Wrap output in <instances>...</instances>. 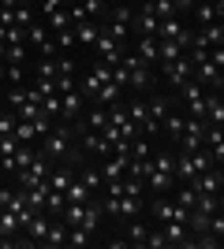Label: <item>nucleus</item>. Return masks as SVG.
Returning <instances> with one entry per match:
<instances>
[{
	"label": "nucleus",
	"instance_id": "1",
	"mask_svg": "<svg viewBox=\"0 0 224 249\" xmlns=\"http://www.w3.org/2000/svg\"><path fill=\"white\" fill-rule=\"evenodd\" d=\"M75 142H79V130H75L71 123H60V119H56V126L41 138V142H38V149H41L49 160H64V156L71 153Z\"/></svg>",
	"mask_w": 224,
	"mask_h": 249
},
{
	"label": "nucleus",
	"instance_id": "2",
	"mask_svg": "<svg viewBox=\"0 0 224 249\" xmlns=\"http://www.w3.org/2000/svg\"><path fill=\"white\" fill-rule=\"evenodd\" d=\"M105 216L112 219V223H123V219L131 216H142V197H127V194H120V197H112V194H105Z\"/></svg>",
	"mask_w": 224,
	"mask_h": 249
},
{
	"label": "nucleus",
	"instance_id": "3",
	"mask_svg": "<svg viewBox=\"0 0 224 249\" xmlns=\"http://www.w3.org/2000/svg\"><path fill=\"white\" fill-rule=\"evenodd\" d=\"M127 52H131V49H127V41H116L112 34L101 30V37H97V45H94V60H105V63H112V67H116V63L123 60Z\"/></svg>",
	"mask_w": 224,
	"mask_h": 249
},
{
	"label": "nucleus",
	"instance_id": "4",
	"mask_svg": "<svg viewBox=\"0 0 224 249\" xmlns=\"http://www.w3.org/2000/svg\"><path fill=\"white\" fill-rule=\"evenodd\" d=\"M161 71H164V82H168L172 89H180L183 82L194 78V60L191 56H180V60H172V63H161Z\"/></svg>",
	"mask_w": 224,
	"mask_h": 249
},
{
	"label": "nucleus",
	"instance_id": "5",
	"mask_svg": "<svg viewBox=\"0 0 224 249\" xmlns=\"http://www.w3.org/2000/svg\"><path fill=\"white\" fill-rule=\"evenodd\" d=\"M194 82L202 86V89H221L224 71L217 67L213 60H198V63H194Z\"/></svg>",
	"mask_w": 224,
	"mask_h": 249
},
{
	"label": "nucleus",
	"instance_id": "6",
	"mask_svg": "<svg viewBox=\"0 0 224 249\" xmlns=\"http://www.w3.org/2000/svg\"><path fill=\"white\" fill-rule=\"evenodd\" d=\"M135 34H149V37H157L161 30V19H157V11H153V4L149 0H142V8L135 11V26H131Z\"/></svg>",
	"mask_w": 224,
	"mask_h": 249
},
{
	"label": "nucleus",
	"instance_id": "7",
	"mask_svg": "<svg viewBox=\"0 0 224 249\" xmlns=\"http://www.w3.org/2000/svg\"><path fill=\"white\" fill-rule=\"evenodd\" d=\"M116 227H120V234H123V238H127L135 249H142V246H146L149 223H146L142 216H131V219H123V223H116Z\"/></svg>",
	"mask_w": 224,
	"mask_h": 249
},
{
	"label": "nucleus",
	"instance_id": "8",
	"mask_svg": "<svg viewBox=\"0 0 224 249\" xmlns=\"http://www.w3.org/2000/svg\"><path fill=\"white\" fill-rule=\"evenodd\" d=\"M82 104H86V97L79 93V89L60 93V123H79V119H82Z\"/></svg>",
	"mask_w": 224,
	"mask_h": 249
},
{
	"label": "nucleus",
	"instance_id": "9",
	"mask_svg": "<svg viewBox=\"0 0 224 249\" xmlns=\"http://www.w3.org/2000/svg\"><path fill=\"white\" fill-rule=\"evenodd\" d=\"M172 190H176V175H172V171H161V167H149L146 194H172Z\"/></svg>",
	"mask_w": 224,
	"mask_h": 249
},
{
	"label": "nucleus",
	"instance_id": "10",
	"mask_svg": "<svg viewBox=\"0 0 224 249\" xmlns=\"http://www.w3.org/2000/svg\"><path fill=\"white\" fill-rule=\"evenodd\" d=\"M135 56H139L146 67H153V63H161V49H157V37H149V34H139L135 37Z\"/></svg>",
	"mask_w": 224,
	"mask_h": 249
},
{
	"label": "nucleus",
	"instance_id": "11",
	"mask_svg": "<svg viewBox=\"0 0 224 249\" xmlns=\"http://www.w3.org/2000/svg\"><path fill=\"white\" fill-rule=\"evenodd\" d=\"M161 231H164V238H168V249H187V242H191V227L187 223H180V219H168V223H161Z\"/></svg>",
	"mask_w": 224,
	"mask_h": 249
},
{
	"label": "nucleus",
	"instance_id": "12",
	"mask_svg": "<svg viewBox=\"0 0 224 249\" xmlns=\"http://www.w3.org/2000/svg\"><path fill=\"white\" fill-rule=\"evenodd\" d=\"M101 30H105V22H94V19L75 22V37H79V45H82V49H94L97 37H101Z\"/></svg>",
	"mask_w": 224,
	"mask_h": 249
},
{
	"label": "nucleus",
	"instance_id": "13",
	"mask_svg": "<svg viewBox=\"0 0 224 249\" xmlns=\"http://www.w3.org/2000/svg\"><path fill=\"white\" fill-rule=\"evenodd\" d=\"M127 164H131V153H112V156H105V164H101L105 182H108V178H123V175H127Z\"/></svg>",
	"mask_w": 224,
	"mask_h": 249
},
{
	"label": "nucleus",
	"instance_id": "14",
	"mask_svg": "<svg viewBox=\"0 0 224 249\" xmlns=\"http://www.w3.org/2000/svg\"><path fill=\"white\" fill-rule=\"evenodd\" d=\"M49 227H53V216H49V212H38V216H34L30 223H26V231H22V234H26V238H30L34 246H41V242H45V234H49Z\"/></svg>",
	"mask_w": 224,
	"mask_h": 249
},
{
	"label": "nucleus",
	"instance_id": "15",
	"mask_svg": "<svg viewBox=\"0 0 224 249\" xmlns=\"http://www.w3.org/2000/svg\"><path fill=\"white\" fill-rule=\"evenodd\" d=\"M172 104H176V97H168V93H149V97H146L149 119H153V123H161V119L172 112Z\"/></svg>",
	"mask_w": 224,
	"mask_h": 249
},
{
	"label": "nucleus",
	"instance_id": "16",
	"mask_svg": "<svg viewBox=\"0 0 224 249\" xmlns=\"http://www.w3.org/2000/svg\"><path fill=\"white\" fill-rule=\"evenodd\" d=\"M194 45H202V49L224 45V22H209V26H202V30H194Z\"/></svg>",
	"mask_w": 224,
	"mask_h": 249
},
{
	"label": "nucleus",
	"instance_id": "17",
	"mask_svg": "<svg viewBox=\"0 0 224 249\" xmlns=\"http://www.w3.org/2000/svg\"><path fill=\"white\" fill-rule=\"evenodd\" d=\"M15 142H19V145H38L41 134H38V126H34L30 119H19V123H15Z\"/></svg>",
	"mask_w": 224,
	"mask_h": 249
},
{
	"label": "nucleus",
	"instance_id": "18",
	"mask_svg": "<svg viewBox=\"0 0 224 249\" xmlns=\"http://www.w3.org/2000/svg\"><path fill=\"white\" fill-rule=\"evenodd\" d=\"M108 22H116V26H135V8H131L127 0L123 4H112V11H108Z\"/></svg>",
	"mask_w": 224,
	"mask_h": 249
},
{
	"label": "nucleus",
	"instance_id": "19",
	"mask_svg": "<svg viewBox=\"0 0 224 249\" xmlns=\"http://www.w3.org/2000/svg\"><path fill=\"white\" fill-rule=\"evenodd\" d=\"M45 41H49V26H45L41 19H34L30 26H26V45H30V49L38 52V49H41Z\"/></svg>",
	"mask_w": 224,
	"mask_h": 249
},
{
	"label": "nucleus",
	"instance_id": "20",
	"mask_svg": "<svg viewBox=\"0 0 224 249\" xmlns=\"http://www.w3.org/2000/svg\"><path fill=\"white\" fill-rule=\"evenodd\" d=\"M90 197H94V190L82 182V175H75V178H71V186H67V201H75V205H86Z\"/></svg>",
	"mask_w": 224,
	"mask_h": 249
},
{
	"label": "nucleus",
	"instance_id": "21",
	"mask_svg": "<svg viewBox=\"0 0 224 249\" xmlns=\"http://www.w3.org/2000/svg\"><path fill=\"white\" fill-rule=\"evenodd\" d=\"M41 246H53V249L67 246V223H64V219H53V227H49V234H45Z\"/></svg>",
	"mask_w": 224,
	"mask_h": 249
},
{
	"label": "nucleus",
	"instance_id": "22",
	"mask_svg": "<svg viewBox=\"0 0 224 249\" xmlns=\"http://www.w3.org/2000/svg\"><path fill=\"white\" fill-rule=\"evenodd\" d=\"M45 19H49V30H53V34H60V30H71V26H75V22H71V11H67V8H56V11H49Z\"/></svg>",
	"mask_w": 224,
	"mask_h": 249
},
{
	"label": "nucleus",
	"instance_id": "23",
	"mask_svg": "<svg viewBox=\"0 0 224 249\" xmlns=\"http://www.w3.org/2000/svg\"><path fill=\"white\" fill-rule=\"evenodd\" d=\"M194 22H198V26H209V22H221L217 19V8H213V0H202V4H194Z\"/></svg>",
	"mask_w": 224,
	"mask_h": 249
},
{
	"label": "nucleus",
	"instance_id": "24",
	"mask_svg": "<svg viewBox=\"0 0 224 249\" xmlns=\"http://www.w3.org/2000/svg\"><path fill=\"white\" fill-rule=\"evenodd\" d=\"M157 49H161V63H172V60H180V56H187L180 49V41H172V37H157Z\"/></svg>",
	"mask_w": 224,
	"mask_h": 249
},
{
	"label": "nucleus",
	"instance_id": "25",
	"mask_svg": "<svg viewBox=\"0 0 224 249\" xmlns=\"http://www.w3.org/2000/svg\"><path fill=\"white\" fill-rule=\"evenodd\" d=\"M79 8H82V15H86V19H94V22H105V19H108L105 0H79Z\"/></svg>",
	"mask_w": 224,
	"mask_h": 249
},
{
	"label": "nucleus",
	"instance_id": "26",
	"mask_svg": "<svg viewBox=\"0 0 224 249\" xmlns=\"http://www.w3.org/2000/svg\"><path fill=\"white\" fill-rule=\"evenodd\" d=\"M34 160H38V145H19V153H15V175L26 171Z\"/></svg>",
	"mask_w": 224,
	"mask_h": 249
},
{
	"label": "nucleus",
	"instance_id": "27",
	"mask_svg": "<svg viewBox=\"0 0 224 249\" xmlns=\"http://www.w3.org/2000/svg\"><path fill=\"white\" fill-rule=\"evenodd\" d=\"M94 242V234L79 223V227H67V246H75V249H82V246H90Z\"/></svg>",
	"mask_w": 224,
	"mask_h": 249
},
{
	"label": "nucleus",
	"instance_id": "28",
	"mask_svg": "<svg viewBox=\"0 0 224 249\" xmlns=\"http://www.w3.org/2000/svg\"><path fill=\"white\" fill-rule=\"evenodd\" d=\"M34 19H38V11H34V4H30V0H22L19 8H15V26H22V30H26V26H30Z\"/></svg>",
	"mask_w": 224,
	"mask_h": 249
},
{
	"label": "nucleus",
	"instance_id": "29",
	"mask_svg": "<svg viewBox=\"0 0 224 249\" xmlns=\"http://www.w3.org/2000/svg\"><path fill=\"white\" fill-rule=\"evenodd\" d=\"M191 164H194V171H198V175H202V171H209V167H213V156H209V149H194L191 153Z\"/></svg>",
	"mask_w": 224,
	"mask_h": 249
},
{
	"label": "nucleus",
	"instance_id": "30",
	"mask_svg": "<svg viewBox=\"0 0 224 249\" xmlns=\"http://www.w3.org/2000/svg\"><path fill=\"white\" fill-rule=\"evenodd\" d=\"M82 182L97 194V190L105 186V175H101V167H82Z\"/></svg>",
	"mask_w": 224,
	"mask_h": 249
},
{
	"label": "nucleus",
	"instance_id": "31",
	"mask_svg": "<svg viewBox=\"0 0 224 249\" xmlns=\"http://www.w3.org/2000/svg\"><path fill=\"white\" fill-rule=\"evenodd\" d=\"M30 93L38 97V101H41V97H53V93H56V82H53V78H34Z\"/></svg>",
	"mask_w": 224,
	"mask_h": 249
},
{
	"label": "nucleus",
	"instance_id": "32",
	"mask_svg": "<svg viewBox=\"0 0 224 249\" xmlns=\"http://www.w3.org/2000/svg\"><path fill=\"white\" fill-rule=\"evenodd\" d=\"M205 231H209L213 238H221V242H224V208H217L213 216H209V227H205Z\"/></svg>",
	"mask_w": 224,
	"mask_h": 249
},
{
	"label": "nucleus",
	"instance_id": "33",
	"mask_svg": "<svg viewBox=\"0 0 224 249\" xmlns=\"http://www.w3.org/2000/svg\"><path fill=\"white\" fill-rule=\"evenodd\" d=\"M149 4H153V11H157V19H161V22L176 15V4H172V0H149Z\"/></svg>",
	"mask_w": 224,
	"mask_h": 249
},
{
	"label": "nucleus",
	"instance_id": "34",
	"mask_svg": "<svg viewBox=\"0 0 224 249\" xmlns=\"http://www.w3.org/2000/svg\"><path fill=\"white\" fill-rule=\"evenodd\" d=\"M41 112H45V115H53V119H60V93L41 97Z\"/></svg>",
	"mask_w": 224,
	"mask_h": 249
},
{
	"label": "nucleus",
	"instance_id": "35",
	"mask_svg": "<svg viewBox=\"0 0 224 249\" xmlns=\"http://www.w3.org/2000/svg\"><path fill=\"white\" fill-rule=\"evenodd\" d=\"M19 153V142H15V134H4L0 138V156H15Z\"/></svg>",
	"mask_w": 224,
	"mask_h": 249
},
{
	"label": "nucleus",
	"instance_id": "36",
	"mask_svg": "<svg viewBox=\"0 0 224 249\" xmlns=\"http://www.w3.org/2000/svg\"><path fill=\"white\" fill-rule=\"evenodd\" d=\"M38 78H53L56 82V60H38Z\"/></svg>",
	"mask_w": 224,
	"mask_h": 249
},
{
	"label": "nucleus",
	"instance_id": "37",
	"mask_svg": "<svg viewBox=\"0 0 224 249\" xmlns=\"http://www.w3.org/2000/svg\"><path fill=\"white\" fill-rule=\"evenodd\" d=\"M26 60V45H8V63H22Z\"/></svg>",
	"mask_w": 224,
	"mask_h": 249
},
{
	"label": "nucleus",
	"instance_id": "38",
	"mask_svg": "<svg viewBox=\"0 0 224 249\" xmlns=\"http://www.w3.org/2000/svg\"><path fill=\"white\" fill-rule=\"evenodd\" d=\"M105 246H108V249H127L131 242H127V238H123V234H120V231H116L112 238H105Z\"/></svg>",
	"mask_w": 224,
	"mask_h": 249
},
{
	"label": "nucleus",
	"instance_id": "39",
	"mask_svg": "<svg viewBox=\"0 0 224 249\" xmlns=\"http://www.w3.org/2000/svg\"><path fill=\"white\" fill-rule=\"evenodd\" d=\"M209 60H213L217 67L224 71V45H213V49H209Z\"/></svg>",
	"mask_w": 224,
	"mask_h": 249
},
{
	"label": "nucleus",
	"instance_id": "40",
	"mask_svg": "<svg viewBox=\"0 0 224 249\" xmlns=\"http://www.w3.org/2000/svg\"><path fill=\"white\" fill-rule=\"evenodd\" d=\"M0 89H8V63L0 60Z\"/></svg>",
	"mask_w": 224,
	"mask_h": 249
},
{
	"label": "nucleus",
	"instance_id": "41",
	"mask_svg": "<svg viewBox=\"0 0 224 249\" xmlns=\"http://www.w3.org/2000/svg\"><path fill=\"white\" fill-rule=\"evenodd\" d=\"M11 186H15V182H11ZM11 186H0V208L8 205V194H11Z\"/></svg>",
	"mask_w": 224,
	"mask_h": 249
},
{
	"label": "nucleus",
	"instance_id": "42",
	"mask_svg": "<svg viewBox=\"0 0 224 249\" xmlns=\"http://www.w3.org/2000/svg\"><path fill=\"white\" fill-rule=\"evenodd\" d=\"M0 60L8 63V41H4V37H0Z\"/></svg>",
	"mask_w": 224,
	"mask_h": 249
},
{
	"label": "nucleus",
	"instance_id": "43",
	"mask_svg": "<svg viewBox=\"0 0 224 249\" xmlns=\"http://www.w3.org/2000/svg\"><path fill=\"white\" fill-rule=\"evenodd\" d=\"M217 93H221V97H224V82H221V89H217Z\"/></svg>",
	"mask_w": 224,
	"mask_h": 249
},
{
	"label": "nucleus",
	"instance_id": "44",
	"mask_svg": "<svg viewBox=\"0 0 224 249\" xmlns=\"http://www.w3.org/2000/svg\"><path fill=\"white\" fill-rule=\"evenodd\" d=\"M112 4H123V0H112Z\"/></svg>",
	"mask_w": 224,
	"mask_h": 249
},
{
	"label": "nucleus",
	"instance_id": "45",
	"mask_svg": "<svg viewBox=\"0 0 224 249\" xmlns=\"http://www.w3.org/2000/svg\"><path fill=\"white\" fill-rule=\"evenodd\" d=\"M221 134H224V123H221Z\"/></svg>",
	"mask_w": 224,
	"mask_h": 249
}]
</instances>
